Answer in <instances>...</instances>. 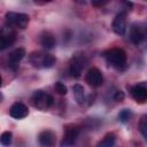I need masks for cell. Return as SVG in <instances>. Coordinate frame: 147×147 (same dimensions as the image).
<instances>
[{"label": "cell", "mask_w": 147, "mask_h": 147, "mask_svg": "<svg viewBox=\"0 0 147 147\" xmlns=\"http://www.w3.org/2000/svg\"><path fill=\"white\" fill-rule=\"evenodd\" d=\"M113 31L118 34V36H123L126 31V11L122 10L119 11L115 18L113 20V24H111Z\"/></svg>", "instance_id": "cell-9"}, {"label": "cell", "mask_w": 147, "mask_h": 147, "mask_svg": "<svg viewBox=\"0 0 147 147\" xmlns=\"http://www.w3.org/2000/svg\"><path fill=\"white\" fill-rule=\"evenodd\" d=\"M124 98H125V95H124V92H122V91H116L115 94H114V100L115 101H123Z\"/></svg>", "instance_id": "cell-22"}, {"label": "cell", "mask_w": 147, "mask_h": 147, "mask_svg": "<svg viewBox=\"0 0 147 147\" xmlns=\"http://www.w3.org/2000/svg\"><path fill=\"white\" fill-rule=\"evenodd\" d=\"M15 41V32L10 29H5L0 31V52L8 48Z\"/></svg>", "instance_id": "cell-14"}, {"label": "cell", "mask_w": 147, "mask_h": 147, "mask_svg": "<svg viewBox=\"0 0 147 147\" xmlns=\"http://www.w3.org/2000/svg\"><path fill=\"white\" fill-rule=\"evenodd\" d=\"M116 142V136L113 132L107 133L98 144L95 147H114Z\"/></svg>", "instance_id": "cell-17"}, {"label": "cell", "mask_w": 147, "mask_h": 147, "mask_svg": "<svg viewBox=\"0 0 147 147\" xmlns=\"http://www.w3.org/2000/svg\"><path fill=\"white\" fill-rule=\"evenodd\" d=\"M138 127H139V131L141 133V136L146 139L147 138V119H146V116H142L139 124H138Z\"/></svg>", "instance_id": "cell-20"}, {"label": "cell", "mask_w": 147, "mask_h": 147, "mask_svg": "<svg viewBox=\"0 0 147 147\" xmlns=\"http://www.w3.org/2000/svg\"><path fill=\"white\" fill-rule=\"evenodd\" d=\"M132 116H133V114H132L131 109H123L118 114V121H121L122 123H126L132 118Z\"/></svg>", "instance_id": "cell-19"}, {"label": "cell", "mask_w": 147, "mask_h": 147, "mask_svg": "<svg viewBox=\"0 0 147 147\" xmlns=\"http://www.w3.org/2000/svg\"><path fill=\"white\" fill-rule=\"evenodd\" d=\"M38 142L41 147H54L56 144V134L54 131L46 129L39 132L38 134Z\"/></svg>", "instance_id": "cell-11"}, {"label": "cell", "mask_w": 147, "mask_h": 147, "mask_svg": "<svg viewBox=\"0 0 147 147\" xmlns=\"http://www.w3.org/2000/svg\"><path fill=\"white\" fill-rule=\"evenodd\" d=\"M2 100H3V94H2L1 92H0V103L2 102Z\"/></svg>", "instance_id": "cell-24"}, {"label": "cell", "mask_w": 147, "mask_h": 147, "mask_svg": "<svg viewBox=\"0 0 147 147\" xmlns=\"http://www.w3.org/2000/svg\"><path fill=\"white\" fill-rule=\"evenodd\" d=\"M88 60L86 57V55H84L83 53H77L72 56V59L70 60L69 63V74L71 77L78 78L82 76L83 70L85 69V67L87 65Z\"/></svg>", "instance_id": "cell-4"}, {"label": "cell", "mask_w": 147, "mask_h": 147, "mask_svg": "<svg viewBox=\"0 0 147 147\" xmlns=\"http://www.w3.org/2000/svg\"><path fill=\"white\" fill-rule=\"evenodd\" d=\"M146 37V32L145 29L139 26V25H133L130 29V33H129V39L132 44L134 45H140Z\"/></svg>", "instance_id": "cell-13"}, {"label": "cell", "mask_w": 147, "mask_h": 147, "mask_svg": "<svg viewBox=\"0 0 147 147\" xmlns=\"http://www.w3.org/2000/svg\"><path fill=\"white\" fill-rule=\"evenodd\" d=\"M80 129L77 125H68L63 133L62 140L60 142V147H71L76 144Z\"/></svg>", "instance_id": "cell-6"}, {"label": "cell", "mask_w": 147, "mask_h": 147, "mask_svg": "<svg viewBox=\"0 0 147 147\" xmlns=\"http://www.w3.org/2000/svg\"><path fill=\"white\" fill-rule=\"evenodd\" d=\"M106 3H107V1H92V5L95 6V7H101Z\"/></svg>", "instance_id": "cell-23"}, {"label": "cell", "mask_w": 147, "mask_h": 147, "mask_svg": "<svg viewBox=\"0 0 147 147\" xmlns=\"http://www.w3.org/2000/svg\"><path fill=\"white\" fill-rule=\"evenodd\" d=\"M1 84H2V78H1V75H0V86H1Z\"/></svg>", "instance_id": "cell-25"}, {"label": "cell", "mask_w": 147, "mask_h": 147, "mask_svg": "<svg viewBox=\"0 0 147 147\" xmlns=\"http://www.w3.org/2000/svg\"><path fill=\"white\" fill-rule=\"evenodd\" d=\"M9 115L15 119H22L29 115V109L24 103L15 102L9 109Z\"/></svg>", "instance_id": "cell-12"}, {"label": "cell", "mask_w": 147, "mask_h": 147, "mask_svg": "<svg viewBox=\"0 0 147 147\" xmlns=\"http://www.w3.org/2000/svg\"><path fill=\"white\" fill-rule=\"evenodd\" d=\"M54 88H55V92H56L57 94H60V95H65L67 92H68L67 86H65L63 83H61V82H56V83L54 84Z\"/></svg>", "instance_id": "cell-21"}, {"label": "cell", "mask_w": 147, "mask_h": 147, "mask_svg": "<svg viewBox=\"0 0 147 147\" xmlns=\"http://www.w3.org/2000/svg\"><path fill=\"white\" fill-rule=\"evenodd\" d=\"M11 140H13V133L10 131H5V132L1 133V136H0V144L2 146H5V147L10 146Z\"/></svg>", "instance_id": "cell-18"}, {"label": "cell", "mask_w": 147, "mask_h": 147, "mask_svg": "<svg viewBox=\"0 0 147 147\" xmlns=\"http://www.w3.org/2000/svg\"><path fill=\"white\" fill-rule=\"evenodd\" d=\"M6 22L7 25L10 28H17V29H25L29 24L30 17L29 15L24 13H16V11H8L6 13Z\"/></svg>", "instance_id": "cell-5"}, {"label": "cell", "mask_w": 147, "mask_h": 147, "mask_svg": "<svg viewBox=\"0 0 147 147\" xmlns=\"http://www.w3.org/2000/svg\"><path fill=\"white\" fill-rule=\"evenodd\" d=\"M130 94L138 103H145L147 100V86L146 83H138L130 87Z\"/></svg>", "instance_id": "cell-7"}, {"label": "cell", "mask_w": 147, "mask_h": 147, "mask_svg": "<svg viewBox=\"0 0 147 147\" xmlns=\"http://www.w3.org/2000/svg\"><path fill=\"white\" fill-rule=\"evenodd\" d=\"M31 101H32L33 107L39 109V110H47L54 103L53 96L42 90L34 91L31 95Z\"/></svg>", "instance_id": "cell-3"}, {"label": "cell", "mask_w": 147, "mask_h": 147, "mask_svg": "<svg viewBox=\"0 0 147 147\" xmlns=\"http://www.w3.org/2000/svg\"><path fill=\"white\" fill-rule=\"evenodd\" d=\"M103 57L110 67H113L117 70H122L126 67L127 55H126L125 51L122 48L115 47V48L107 49L106 52H103Z\"/></svg>", "instance_id": "cell-1"}, {"label": "cell", "mask_w": 147, "mask_h": 147, "mask_svg": "<svg viewBox=\"0 0 147 147\" xmlns=\"http://www.w3.org/2000/svg\"><path fill=\"white\" fill-rule=\"evenodd\" d=\"M39 42L45 49H52L56 45V39L52 32L44 31V32H41V34L39 37Z\"/></svg>", "instance_id": "cell-15"}, {"label": "cell", "mask_w": 147, "mask_h": 147, "mask_svg": "<svg viewBox=\"0 0 147 147\" xmlns=\"http://www.w3.org/2000/svg\"><path fill=\"white\" fill-rule=\"evenodd\" d=\"M85 82L92 87H100L103 84V75L98 68H91L85 75Z\"/></svg>", "instance_id": "cell-8"}, {"label": "cell", "mask_w": 147, "mask_h": 147, "mask_svg": "<svg viewBox=\"0 0 147 147\" xmlns=\"http://www.w3.org/2000/svg\"><path fill=\"white\" fill-rule=\"evenodd\" d=\"M72 93H74V98H75V100L78 105H84L85 103V101H86L85 90L80 84H75L72 86Z\"/></svg>", "instance_id": "cell-16"}, {"label": "cell", "mask_w": 147, "mask_h": 147, "mask_svg": "<svg viewBox=\"0 0 147 147\" xmlns=\"http://www.w3.org/2000/svg\"><path fill=\"white\" fill-rule=\"evenodd\" d=\"M26 55V52L23 47H18V48H15L13 52L9 53L8 55V60H7V63H8V67L11 69V70H16L20 65V62L24 59V56Z\"/></svg>", "instance_id": "cell-10"}, {"label": "cell", "mask_w": 147, "mask_h": 147, "mask_svg": "<svg viewBox=\"0 0 147 147\" xmlns=\"http://www.w3.org/2000/svg\"><path fill=\"white\" fill-rule=\"evenodd\" d=\"M29 61L30 63L36 67V68H52L55 62H56V57L49 53H45V52H33L30 54L29 56Z\"/></svg>", "instance_id": "cell-2"}]
</instances>
